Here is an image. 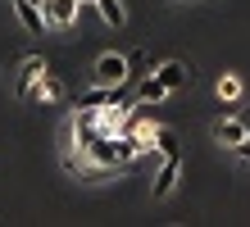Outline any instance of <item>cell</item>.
<instances>
[{"mask_svg": "<svg viewBox=\"0 0 250 227\" xmlns=\"http://www.w3.org/2000/svg\"><path fill=\"white\" fill-rule=\"evenodd\" d=\"M127 78H132L127 55H100L96 68H91V82H100V86H123Z\"/></svg>", "mask_w": 250, "mask_h": 227, "instance_id": "1", "label": "cell"}, {"mask_svg": "<svg viewBox=\"0 0 250 227\" xmlns=\"http://www.w3.org/2000/svg\"><path fill=\"white\" fill-rule=\"evenodd\" d=\"M182 168H187V164H182V150H173V155H164V164H159V173H155V200H168V195H173V186H178V182H182Z\"/></svg>", "mask_w": 250, "mask_h": 227, "instance_id": "2", "label": "cell"}, {"mask_svg": "<svg viewBox=\"0 0 250 227\" xmlns=\"http://www.w3.org/2000/svg\"><path fill=\"white\" fill-rule=\"evenodd\" d=\"M41 14H46L50 27H73L78 23V0H41Z\"/></svg>", "mask_w": 250, "mask_h": 227, "instance_id": "3", "label": "cell"}, {"mask_svg": "<svg viewBox=\"0 0 250 227\" xmlns=\"http://www.w3.org/2000/svg\"><path fill=\"white\" fill-rule=\"evenodd\" d=\"M14 19H19V23H23V32H32V37H41V27H50L37 0H14Z\"/></svg>", "mask_w": 250, "mask_h": 227, "instance_id": "4", "label": "cell"}, {"mask_svg": "<svg viewBox=\"0 0 250 227\" xmlns=\"http://www.w3.org/2000/svg\"><path fill=\"white\" fill-rule=\"evenodd\" d=\"M46 73H50V68H46V59H37V55H32V59H23V64H19V96L27 100V91H32L41 78H46Z\"/></svg>", "mask_w": 250, "mask_h": 227, "instance_id": "5", "label": "cell"}, {"mask_svg": "<svg viewBox=\"0 0 250 227\" xmlns=\"http://www.w3.org/2000/svg\"><path fill=\"white\" fill-rule=\"evenodd\" d=\"M214 136H218V145H237V141H246V123H241V118H218V123H214Z\"/></svg>", "mask_w": 250, "mask_h": 227, "instance_id": "6", "label": "cell"}, {"mask_svg": "<svg viewBox=\"0 0 250 227\" xmlns=\"http://www.w3.org/2000/svg\"><path fill=\"white\" fill-rule=\"evenodd\" d=\"M155 78L164 82L168 91H178V86H187V82H191V68H187V64H178V59H168V64H159Z\"/></svg>", "mask_w": 250, "mask_h": 227, "instance_id": "7", "label": "cell"}, {"mask_svg": "<svg viewBox=\"0 0 250 227\" xmlns=\"http://www.w3.org/2000/svg\"><path fill=\"white\" fill-rule=\"evenodd\" d=\"M109 100H119V86H91V91H82L78 96V109H100V104H109Z\"/></svg>", "mask_w": 250, "mask_h": 227, "instance_id": "8", "label": "cell"}, {"mask_svg": "<svg viewBox=\"0 0 250 227\" xmlns=\"http://www.w3.org/2000/svg\"><path fill=\"white\" fill-rule=\"evenodd\" d=\"M60 96H64V86H60V82H55V78H50V73H46V78H41V82H37L32 91H27V100H41V104H55V100H60Z\"/></svg>", "mask_w": 250, "mask_h": 227, "instance_id": "9", "label": "cell"}, {"mask_svg": "<svg viewBox=\"0 0 250 227\" xmlns=\"http://www.w3.org/2000/svg\"><path fill=\"white\" fill-rule=\"evenodd\" d=\"M164 96H168V86L159 82V78H141V82H137V100H141V104H159Z\"/></svg>", "mask_w": 250, "mask_h": 227, "instance_id": "10", "label": "cell"}, {"mask_svg": "<svg viewBox=\"0 0 250 227\" xmlns=\"http://www.w3.org/2000/svg\"><path fill=\"white\" fill-rule=\"evenodd\" d=\"M96 9H100V19H105L109 27H123V23H127V9H123V0H96Z\"/></svg>", "mask_w": 250, "mask_h": 227, "instance_id": "11", "label": "cell"}, {"mask_svg": "<svg viewBox=\"0 0 250 227\" xmlns=\"http://www.w3.org/2000/svg\"><path fill=\"white\" fill-rule=\"evenodd\" d=\"M214 96L218 100H241V78H237V73H223V78H218V86H214Z\"/></svg>", "mask_w": 250, "mask_h": 227, "instance_id": "12", "label": "cell"}, {"mask_svg": "<svg viewBox=\"0 0 250 227\" xmlns=\"http://www.w3.org/2000/svg\"><path fill=\"white\" fill-rule=\"evenodd\" d=\"M155 150H159V155H173V150H178V136H173L168 127H159L155 132Z\"/></svg>", "mask_w": 250, "mask_h": 227, "instance_id": "13", "label": "cell"}, {"mask_svg": "<svg viewBox=\"0 0 250 227\" xmlns=\"http://www.w3.org/2000/svg\"><path fill=\"white\" fill-rule=\"evenodd\" d=\"M232 155H237L241 164H250V136H246V141H237V145H232Z\"/></svg>", "mask_w": 250, "mask_h": 227, "instance_id": "14", "label": "cell"}, {"mask_svg": "<svg viewBox=\"0 0 250 227\" xmlns=\"http://www.w3.org/2000/svg\"><path fill=\"white\" fill-rule=\"evenodd\" d=\"M246 136H250V118H246Z\"/></svg>", "mask_w": 250, "mask_h": 227, "instance_id": "15", "label": "cell"}, {"mask_svg": "<svg viewBox=\"0 0 250 227\" xmlns=\"http://www.w3.org/2000/svg\"><path fill=\"white\" fill-rule=\"evenodd\" d=\"M78 5H82V0H78ZM86 5H96V0H86Z\"/></svg>", "mask_w": 250, "mask_h": 227, "instance_id": "16", "label": "cell"}]
</instances>
